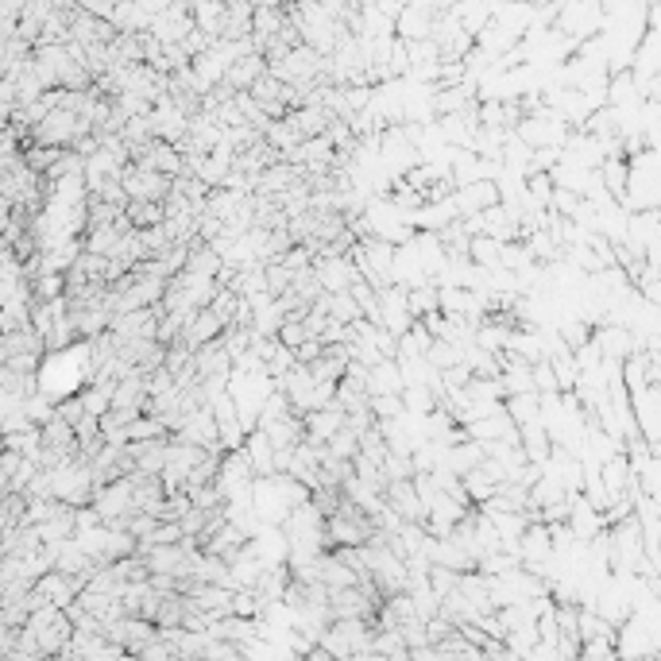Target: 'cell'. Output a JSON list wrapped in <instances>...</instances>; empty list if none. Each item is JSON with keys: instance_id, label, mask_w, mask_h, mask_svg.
<instances>
[{"instance_id": "cell-2", "label": "cell", "mask_w": 661, "mask_h": 661, "mask_svg": "<svg viewBox=\"0 0 661 661\" xmlns=\"http://www.w3.org/2000/svg\"><path fill=\"white\" fill-rule=\"evenodd\" d=\"M383 503L403 518V522H422V518H426V503H422V495L414 491V480H387Z\"/></svg>"}, {"instance_id": "cell-3", "label": "cell", "mask_w": 661, "mask_h": 661, "mask_svg": "<svg viewBox=\"0 0 661 661\" xmlns=\"http://www.w3.org/2000/svg\"><path fill=\"white\" fill-rule=\"evenodd\" d=\"M132 163H140L147 171H159V174H182V151L167 140H147L144 147L132 151Z\"/></svg>"}, {"instance_id": "cell-4", "label": "cell", "mask_w": 661, "mask_h": 661, "mask_svg": "<svg viewBox=\"0 0 661 661\" xmlns=\"http://www.w3.org/2000/svg\"><path fill=\"white\" fill-rule=\"evenodd\" d=\"M259 74H267V58L259 55V51H248V55H240L229 70H225V86L252 89V82H256Z\"/></svg>"}, {"instance_id": "cell-1", "label": "cell", "mask_w": 661, "mask_h": 661, "mask_svg": "<svg viewBox=\"0 0 661 661\" xmlns=\"http://www.w3.org/2000/svg\"><path fill=\"white\" fill-rule=\"evenodd\" d=\"M120 186H124V194H128V202L132 198H147V202H163L167 198V190H171V174H159V171H147V167H124L120 171Z\"/></svg>"}, {"instance_id": "cell-9", "label": "cell", "mask_w": 661, "mask_h": 661, "mask_svg": "<svg viewBox=\"0 0 661 661\" xmlns=\"http://www.w3.org/2000/svg\"><path fill=\"white\" fill-rule=\"evenodd\" d=\"M321 337H306V341H302V345H294L290 348V352H294V364H310V360H317V356H321Z\"/></svg>"}, {"instance_id": "cell-5", "label": "cell", "mask_w": 661, "mask_h": 661, "mask_svg": "<svg viewBox=\"0 0 661 661\" xmlns=\"http://www.w3.org/2000/svg\"><path fill=\"white\" fill-rule=\"evenodd\" d=\"M124 217L132 221V229H151L163 221V202H147V198H132L124 205Z\"/></svg>"}, {"instance_id": "cell-6", "label": "cell", "mask_w": 661, "mask_h": 661, "mask_svg": "<svg viewBox=\"0 0 661 661\" xmlns=\"http://www.w3.org/2000/svg\"><path fill=\"white\" fill-rule=\"evenodd\" d=\"M325 449L333 453V457H341V460H352L356 453H360V437L348 430L345 422H341V430H333L329 433V441H325Z\"/></svg>"}, {"instance_id": "cell-7", "label": "cell", "mask_w": 661, "mask_h": 661, "mask_svg": "<svg viewBox=\"0 0 661 661\" xmlns=\"http://www.w3.org/2000/svg\"><path fill=\"white\" fill-rule=\"evenodd\" d=\"M406 310H410L414 317L437 310V287H433V283H426V287H410L406 290Z\"/></svg>"}, {"instance_id": "cell-8", "label": "cell", "mask_w": 661, "mask_h": 661, "mask_svg": "<svg viewBox=\"0 0 661 661\" xmlns=\"http://www.w3.org/2000/svg\"><path fill=\"white\" fill-rule=\"evenodd\" d=\"M561 341H565L569 348L588 345V325H580V321H565V325H561Z\"/></svg>"}]
</instances>
